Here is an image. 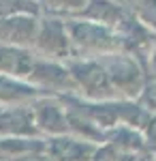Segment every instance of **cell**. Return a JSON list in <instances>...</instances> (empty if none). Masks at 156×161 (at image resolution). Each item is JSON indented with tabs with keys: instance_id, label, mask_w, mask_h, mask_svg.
<instances>
[{
	"instance_id": "cell-1",
	"label": "cell",
	"mask_w": 156,
	"mask_h": 161,
	"mask_svg": "<svg viewBox=\"0 0 156 161\" xmlns=\"http://www.w3.org/2000/svg\"><path fill=\"white\" fill-rule=\"evenodd\" d=\"M66 28L71 35L73 56H103L122 50L120 32L111 26L98 24L84 17H66Z\"/></svg>"
},
{
	"instance_id": "cell-2",
	"label": "cell",
	"mask_w": 156,
	"mask_h": 161,
	"mask_svg": "<svg viewBox=\"0 0 156 161\" xmlns=\"http://www.w3.org/2000/svg\"><path fill=\"white\" fill-rule=\"evenodd\" d=\"M66 67L77 84V92L92 101L118 99V92L109 80L103 62L92 56H71L66 58Z\"/></svg>"
},
{
	"instance_id": "cell-3",
	"label": "cell",
	"mask_w": 156,
	"mask_h": 161,
	"mask_svg": "<svg viewBox=\"0 0 156 161\" xmlns=\"http://www.w3.org/2000/svg\"><path fill=\"white\" fill-rule=\"evenodd\" d=\"M96 58L103 62L118 97H124V99H137L139 97L145 82V75H148V69L133 54L118 50V52L103 54V56H96Z\"/></svg>"
},
{
	"instance_id": "cell-4",
	"label": "cell",
	"mask_w": 156,
	"mask_h": 161,
	"mask_svg": "<svg viewBox=\"0 0 156 161\" xmlns=\"http://www.w3.org/2000/svg\"><path fill=\"white\" fill-rule=\"evenodd\" d=\"M32 50L39 56L54 58V60H66L73 56L71 35L66 28V17L43 13L39 17V30Z\"/></svg>"
},
{
	"instance_id": "cell-5",
	"label": "cell",
	"mask_w": 156,
	"mask_h": 161,
	"mask_svg": "<svg viewBox=\"0 0 156 161\" xmlns=\"http://www.w3.org/2000/svg\"><path fill=\"white\" fill-rule=\"evenodd\" d=\"M28 82L41 90V95H79L77 84L64 60H54L45 56H36V62L28 75Z\"/></svg>"
},
{
	"instance_id": "cell-6",
	"label": "cell",
	"mask_w": 156,
	"mask_h": 161,
	"mask_svg": "<svg viewBox=\"0 0 156 161\" xmlns=\"http://www.w3.org/2000/svg\"><path fill=\"white\" fill-rule=\"evenodd\" d=\"M116 30L122 37V50L133 54L148 69L150 56H152V52L156 47V30L150 28L143 19H139L133 9L128 11V15L120 22V26Z\"/></svg>"
},
{
	"instance_id": "cell-7",
	"label": "cell",
	"mask_w": 156,
	"mask_h": 161,
	"mask_svg": "<svg viewBox=\"0 0 156 161\" xmlns=\"http://www.w3.org/2000/svg\"><path fill=\"white\" fill-rule=\"evenodd\" d=\"M32 114H34L36 129L43 137L62 136L69 133V110L56 95H41L34 101H30Z\"/></svg>"
},
{
	"instance_id": "cell-8",
	"label": "cell",
	"mask_w": 156,
	"mask_h": 161,
	"mask_svg": "<svg viewBox=\"0 0 156 161\" xmlns=\"http://www.w3.org/2000/svg\"><path fill=\"white\" fill-rule=\"evenodd\" d=\"M0 137H43L36 129L30 103L0 108Z\"/></svg>"
},
{
	"instance_id": "cell-9",
	"label": "cell",
	"mask_w": 156,
	"mask_h": 161,
	"mask_svg": "<svg viewBox=\"0 0 156 161\" xmlns=\"http://www.w3.org/2000/svg\"><path fill=\"white\" fill-rule=\"evenodd\" d=\"M98 144L84 140L73 133L45 137V150L54 155L58 161H92L96 155Z\"/></svg>"
},
{
	"instance_id": "cell-10",
	"label": "cell",
	"mask_w": 156,
	"mask_h": 161,
	"mask_svg": "<svg viewBox=\"0 0 156 161\" xmlns=\"http://www.w3.org/2000/svg\"><path fill=\"white\" fill-rule=\"evenodd\" d=\"M41 15H9L0 17V43L32 47Z\"/></svg>"
},
{
	"instance_id": "cell-11",
	"label": "cell",
	"mask_w": 156,
	"mask_h": 161,
	"mask_svg": "<svg viewBox=\"0 0 156 161\" xmlns=\"http://www.w3.org/2000/svg\"><path fill=\"white\" fill-rule=\"evenodd\" d=\"M36 56L39 54L32 47L0 43V73L28 80V75L36 62Z\"/></svg>"
},
{
	"instance_id": "cell-12",
	"label": "cell",
	"mask_w": 156,
	"mask_h": 161,
	"mask_svg": "<svg viewBox=\"0 0 156 161\" xmlns=\"http://www.w3.org/2000/svg\"><path fill=\"white\" fill-rule=\"evenodd\" d=\"M128 11H131V4H126L122 0H88V4L81 9L77 17L118 28L120 22L128 15Z\"/></svg>"
},
{
	"instance_id": "cell-13",
	"label": "cell",
	"mask_w": 156,
	"mask_h": 161,
	"mask_svg": "<svg viewBox=\"0 0 156 161\" xmlns=\"http://www.w3.org/2000/svg\"><path fill=\"white\" fill-rule=\"evenodd\" d=\"M105 142L113 144L118 150L128 153V155L150 150V144L145 140L143 131L137 129V127H131V125H116V127L107 129L105 131Z\"/></svg>"
},
{
	"instance_id": "cell-14",
	"label": "cell",
	"mask_w": 156,
	"mask_h": 161,
	"mask_svg": "<svg viewBox=\"0 0 156 161\" xmlns=\"http://www.w3.org/2000/svg\"><path fill=\"white\" fill-rule=\"evenodd\" d=\"M41 97V90H36L28 80L13 77V75L0 73V105H17V103H30Z\"/></svg>"
},
{
	"instance_id": "cell-15",
	"label": "cell",
	"mask_w": 156,
	"mask_h": 161,
	"mask_svg": "<svg viewBox=\"0 0 156 161\" xmlns=\"http://www.w3.org/2000/svg\"><path fill=\"white\" fill-rule=\"evenodd\" d=\"M69 133L79 136L84 140H90L94 144H103L105 142V129L103 127H98L94 120H90V118H86L84 114L73 112V110H69Z\"/></svg>"
},
{
	"instance_id": "cell-16",
	"label": "cell",
	"mask_w": 156,
	"mask_h": 161,
	"mask_svg": "<svg viewBox=\"0 0 156 161\" xmlns=\"http://www.w3.org/2000/svg\"><path fill=\"white\" fill-rule=\"evenodd\" d=\"M9 15H43L41 0H0V17Z\"/></svg>"
},
{
	"instance_id": "cell-17",
	"label": "cell",
	"mask_w": 156,
	"mask_h": 161,
	"mask_svg": "<svg viewBox=\"0 0 156 161\" xmlns=\"http://www.w3.org/2000/svg\"><path fill=\"white\" fill-rule=\"evenodd\" d=\"M43 13L60 15V17H77L88 0H41Z\"/></svg>"
},
{
	"instance_id": "cell-18",
	"label": "cell",
	"mask_w": 156,
	"mask_h": 161,
	"mask_svg": "<svg viewBox=\"0 0 156 161\" xmlns=\"http://www.w3.org/2000/svg\"><path fill=\"white\" fill-rule=\"evenodd\" d=\"M137 101L143 105L145 110H150L152 114H156V73H150V71H148L143 88H141Z\"/></svg>"
},
{
	"instance_id": "cell-19",
	"label": "cell",
	"mask_w": 156,
	"mask_h": 161,
	"mask_svg": "<svg viewBox=\"0 0 156 161\" xmlns=\"http://www.w3.org/2000/svg\"><path fill=\"white\" fill-rule=\"evenodd\" d=\"M131 9L139 19L156 30V0H131Z\"/></svg>"
},
{
	"instance_id": "cell-20",
	"label": "cell",
	"mask_w": 156,
	"mask_h": 161,
	"mask_svg": "<svg viewBox=\"0 0 156 161\" xmlns=\"http://www.w3.org/2000/svg\"><path fill=\"white\" fill-rule=\"evenodd\" d=\"M13 161H58L54 155H49L47 150H32V153H24L19 157H11Z\"/></svg>"
},
{
	"instance_id": "cell-21",
	"label": "cell",
	"mask_w": 156,
	"mask_h": 161,
	"mask_svg": "<svg viewBox=\"0 0 156 161\" xmlns=\"http://www.w3.org/2000/svg\"><path fill=\"white\" fill-rule=\"evenodd\" d=\"M143 136H145V140H148V144H150V148H156V114H152L150 123L145 125Z\"/></svg>"
},
{
	"instance_id": "cell-22",
	"label": "cell",
	"mask_w": 156,
	"mask_h": 161,
	"mask_svg": "<svg viewBox=\"0 0 156 161\" xmlns=\"http://www.w3.org/2000/svg\"><path fill=\"white\" fill-rule=\"evenodd\" d=\"M148 71L150 73H156V47L152 52V56H150V62H148Z\"/></svg>"
},
{
	"instance_id": "cell-23",
	"label": "cell",
	"mask_w": 156,
	"mask_h": 161,
	"mask_svg": "<svg viewBox=\"0 0 156 161\" xmlns=\"http://www.w3.org/2000/svg\"><path fill=\"white\" fill-rule=\"evenodd\" d=\"M122 2H126V4H131V0H122Z\"/></svg>"
},
{
	"instance_id": "cell-24",
	"label": "cell",
	"mask_w": 156,
	"mask_h": 161,
	"mask_svg": "<svg viewBox=\"0 0 156 161\" xmlns=\"http://www.w3.org/2000/svg\"><path fill=\"white\" fill-rule=\"evenodd\" d=\"M154 155H156V148H154Z\"/></svg>"
},
{
	"instance_id": "cell-25",
	"label": "cell",
	"mask_w": 156,
	"mask_h": 161,
	"mask_svg": "<svg viewBox=\"0 0 156 161\" xmlns=\"http://www.w3.org/2000/svg\"><path fill=\"white\" fill-rule=\"evenodd\" d=\"M0 108H2V105H0Z\"/></svg>"
}]
</instances>
